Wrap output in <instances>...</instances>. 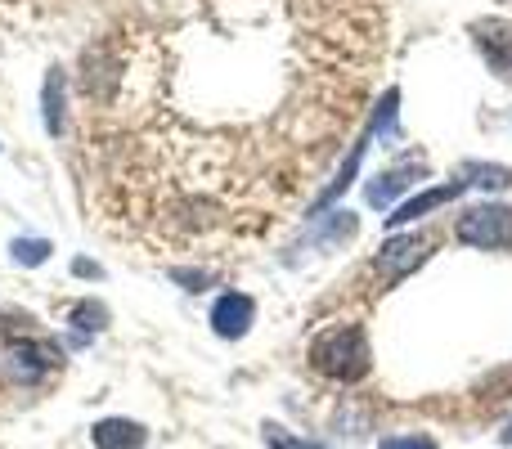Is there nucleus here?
<instances>
[{"instance_id": "nucleus-1", "label": "nucleus", "mask_w": 512, "mask_h": 449, "mask_svg": "<svg viewBox=\"0 0 512 449\" xmlns=\"http://www.w3.org/2000/svg\"><path fill=\"white\" fill-rule=\"evenodd\" d=\"M369 333L360 324H333L310 342V369L333 382H360L369 373Z\"/></svg>"}, {"instance_id": "nucleus-2", "label": "nucleus", "mask_w": 512, "mask_h": 449, "mask_svg": "<svg viewBox=\"0 0 512 449\" xmlns=\"http://www.w3.org/2000/svg\"><path fill=\"white\" fill-rule=\"evenodd\" d=\"M454 234H459V243H472V247H486V252H495V247H508L512 243V207H468V212L459 216V225H454Z\"/></svg>"}, {"instance_id": "nucleus-3", "label": "nucleus", "mask_w": 512, "mask_h": 449, "mask_svg": "<svg viewBox=\"0 0 512 449\" xmlns=\"http://www.w3.org/2000/svg\"><path fill=\"white\" fill-rule=\"evenodd\" d=\"M432 238L427 234H400V238H387L378 252V261H373V270H378L382 288H391L396 279H405L409 270H418V265L432 256Z\"/></svg>"}, {"instance_id": "nucleus-4", "label": "nucleus", "mask_w": 512, "mask_h": 449, "mask_svg": "<svg viewBox=\"0 0 512 449\" xmlns=\"http://www.w3.org/2000/svg\"><path fill=\"white\" fill-rule=\"evenodd\" d=\"M59 364V351L54 346H45V342H36V337H18V333H9V373H14L18 382H41L45 373Z\"/></svg>"}, {"instance_id": "nucleus-5", "label": "nucleus", "mask_w": 512, "mask_h": 449, "mask_svg": "<svg viewBox=\"0 0 512 449\" xmlns=\"http://www.w3.org/2000/svg\"><path fill=\"white\" fill-rule=\"evenodd\" d=\"M472 32H477V45L490 59V68L504 81H512V27L504 18H490V23H472Z\"/></svg>"}, {"instance_id": "nucleus-6", "label": "nucleus", "mask_w": 512, "mask_h": 449, "mask_svg": "<svg viewBox=\"0 0 512 449\" xmlns=\"http://www.w3.org/2000/svg\"><path fill=\"white\" fill-rule=\"evenodd\" d=\"M252 315H256V306H252L248 292H225V297L212 306V328L221 337H243L252 328Z\"/></svg>"}, {"instance_id": "nucleus-7", "label": "nucleus", "mask_w": 512, "mask_h": 449, "mask_svg": "<svg viewBox=\"0 0 512 449\" xmlns=\"http://www.w3.org/2000/svg\"><path fill=\"white\" fill-rule=\"evenodd\" d=\"M468 189V180H454V185H436V189H427V194H414L409 203H400L396 212L387 216V225H409V221H418V216H427L432 207H445V203H454V198Z\"/></svg>"}, {"instance_id": "nucleus-8", "label": "nucleus", "mask_w": 512, "mask_h": 449, "mask_svg": "<svg viewBox=\"0 0 512 449\" xmlns=\"http://www.w3.org/2000/svg\"><path fill=\"white\" fill-rule=\"evenodd\" d=\"M414 176H423V162H400V167H391V171H382V176H373L369 203H373V207H391V203H396V194H405V189L414 185Z\"/></svg>"}, {"instance_id": "nucleus-9", "label": "nucleus", "mask_w": 512, "mask_h": 449, "mask_svg": "<svg viewBox=\"0 0 512 449\" xmlns=\"http://www.w3.org/2000/svg\"><path fill=\"white\" fill-rule=\"evenodd\" d=\"M95 449H144V427L131 423V418H104V423H95Z\"/></svg>"}, {"instance_id": "nucleus-10", "label": "nucleus", "mask_w": 512, "mask_h": 449, "mask_svg": "<svg viewBox=\"0 0 512 449\" xmlns=\"http://www.w3.org/2000/svg\"><path fill=\"white\" fill-rule=\"evenodd\" d=\"M45 131L50 135L63 131V72L45 77Z\"/></svg>"}, {"instance_id": "nucleus-11", "label": "nucleus", "mask_w": 512, "mask_h": 449, "mask_svg": "<svg viewBox=\"0 0 512 449\" xmlns=\"http://www.w3.org/2000/svg\"><path fill=\"white\" fill-rule=\"evenodd\" d=\"M463 171H468V176H477V180H472L477 189H508V185H512V171H508V167H486V162H468Z\"/></svg>"}, {"instance_id": "nucleus-12", "label": "nucleus", "mask_w": 512, "mask_h": 449, "mask_svg": "<svg viewBox=\"0 0 512 449\" xmlns=\"http://www.w3.org/2000/svg\"><path fill=\"white\" fill-rule=\"evenodd\" d=\"M45 256H50V243H45V238H18L14 243V261H23V265H41Z\"/></svg>"}, {"instance_id": "nucleus-13", "label": "nucleus", "mask_w": 512, "mask_h": 449, "mask_svg": "<svg viewBox=\"0 0 512 449\" xmlns=\"http://www.w3.org/2000/svg\"><path fill=\"white\" fill-rule=\"evenodd\" d=\"M382 449H436V441H427V436H387Z\"/></svg>"}, {"instance_id": "nucleus-14", "label": "nucleus", "mask_w": 512, "mask_h": 449, "mask_svg": "<svg viewBox=\"0 0 512 449\" xmlns=\"http://www.w3.org/2000/svg\"><path fill=\"white\" fill-rule=\"evenodd\" d=\"M504 441H512V432H508V436H504Z\"/></svg>"}]
</instances>
